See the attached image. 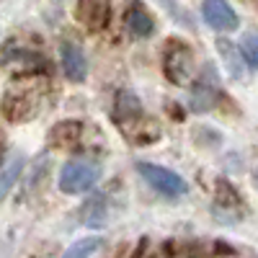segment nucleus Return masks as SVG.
<instances>
[{"label": "nucleus", "mask_w": 258, "mask_h": 258, "mask_svg": "<svg viewBox=\"0 0 258 258\" xmlns=\"http://www.w3.org/2000/svg\"><path fill=\"white\" fill-rule=\"evenodd\" d=\"M59 54H62L64 75H68L70 80H78V83L85 80V75H88V59H85V52L78 44H73V41H64Z\"/></svg>", "instance_id": "20e7f679"}, {"label": "nucleus", "mask_w": 258, "mask_h": 258, "mask_svg": "<svg viewBox=\"0 0 258 258\" xmlns=\"http://www.w3.org/2000/svg\"><path fill=\"white\" fill-rule=\"evenodd\" d=\"M204 24L220 34H230L240 26V16L230 6V0H202Z\"/></svg>", "instance_id": "7ed1b4c3"}, {"label": "nucleus", "mask_w": 258, "mask_h": 258, "mask_svg": "<svg viewBox=\"0 0 258 258\" xmlns=\"http://www.w3.org/2000/svg\"><path fill=\"white\" fill-rule=\"evenodd\" d=\"M126 29L132 31L135 36H150L155 31V21L142 6H132L126 13Z\"/></svg>", "instance_id": "423d86ee"}, {"label": "nucleus", "mask_w": 258, "mask_h": 258, "mask_svg": "<svg viewBox=\"0 0 258 258\" xmlns=\"http://www.w3.org/2000/svg\"><path fill=\"white\" fill-rule=\"evenodd\" d=\"M214 103H217V88H212L207 83L194 85V91H191V109L194 111H209Z\"/></svg>", "instance_id": "6e6552de"}, {"label": "nucleus", "mask_w": 258, "mask_h": 258, "mask_svg": "<svg viewBox=\"0 0 258 258\" xmlns=\"http://www.w3.org/2000/svg\"><path fill=\"white\" fill-rule=\"evenodd\" d=\"M140 176L147 181L150 188H155L158 194L168 199H178L188 194V183L183 181V176H178L176 170H170L165 165H155V163H140L137 165Z\"/></svg>", "instance_id": "f03ea898"}, {"label": "nucleus", "mask_w": 258, "mask_h": 258, "mask_svg": "<svg viewBox=\"0 0 258 258\" xmlns=\"http://www.w3.org/2000/svg\"><path fill=\"white\" fill-rule=\"evenodd\" d=\"M21 170H24V155H21V153L11 155L8 163L0 168V202H3L8 194H11V188L18 183Z\"/></svg>", "instance_id": "39448f33"}, {"label": "nucleus", "mask_w": 258, "mask_h": 258, "mask_svg": "<svg viewBox=\"0 0 258 258\" xmlns=\"http://www.w3.org/2000/svg\"><path fill=\"white\" fill-rule=\"evenodd\" d=\"M101 178V163L93 160V158H73L62 165L59 170V191L62 194H85L91 191Z\"/></svg>", "instance_id": "f257e3e1"}, {"label": "nucleus", "mask_w": 258, "mask_h": 258, "mask_svg": "<svg viewBox=\"0 0 258 258\" xmlns=\"http://www.w3.org/2000/svg\"><path fill=\"white\" fill-rule=\"evenodd\" d=\"M238 52H240V57L245 59V64L250 70H255V62H258V54H255V36L253 34H248L243 41H240V47H238Z\"/></svg>", "instance_id": "9d476101"}, {"label": "nucleus", "mask_w": 258, "mask_h": 258, "mask_svg": "<svg viewBox=\"0 0 258 258\" xmlns=\"http://www.w3.org/2000/svg\"><path fill=\"white\" fill-rule=\"evenodd\" d=\"M137 114H140V101L132 93H119V98H116V116L121 121H126V119H135Z\"/></svg>", "instance_id": "1a4fd4ad"}, {"label": "nucleus", "mask_w": 258, "mask_h": 258, "mask_svg": "<svg viewBox=\"0 0 258 258\" xmlns=\"http://www.w3.org/2000/svg\"><path fill=\"white\" fill-rule=\"evenodd\" d=\"M103 238L101 235H91V238H83V240H75L68 250L62 253V258H93L101 248H103Z\"/></svg>", "instance_id": "0eeeda50"}]
</instances>
